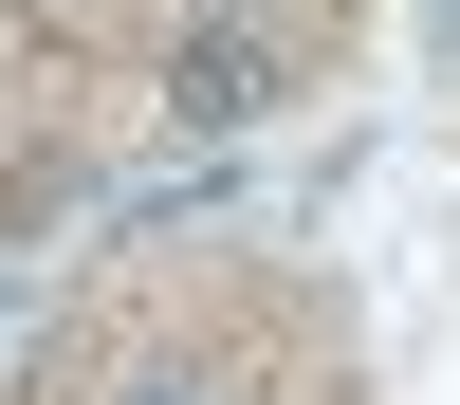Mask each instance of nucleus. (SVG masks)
I'll list each match as a JSON object with an SVG mask.
<instances>
[{
    "mask_svg": "<svg viewBox=\"0 0 460 405\" xmlns=\"http://www.w3.org/2000/svg\"><path fill=\"white\" fill-rule=\"evenodd\" d=\"M129 405H203V387H184V368H147V387H129Z\"/></svg>",
    "mask_w": 460,
    "mask_h": 405,
    "instance_id": "nucleus-2",
    "label": "nucleus"
},
{
    "mask_svg": "<svg viewBox=\"0 0 460 405\" xmlns=\"http://www.w3.org/2000/svg\"><path fill=\"white\" fill-rule=\"evenodd\" d=\"M258 74H277V56H258L240 19H203V37L166 56V110H184V129H240V110H258Z\"/></svg>",
    "mask_w": 460,
    "mask_h": 405,
    "instance_id": "nucleus-1",
    "label": "nucleus"
}]
</instances>
